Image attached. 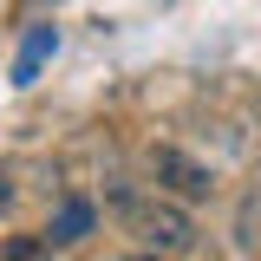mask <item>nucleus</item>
Segmentation results:
<instances>
[{
    "label": "nucleus",
    "mask_w": 261,
    "mask_h": 261,
    "mask_svg": "<svg viewBox=\"0 0 261 261\" xmlns=\"http://www.w3.org/2000/svg\"><path fill=\"white\" fill-rule=\"evenodd\" d=\"M7 209H13V176L0 170V216H7Z\"/></svg>",
    "instance_id": "obj_6"
},
{
    "label": "nucleus",
    "mask_w": 261,
    "mask_h": 261,
    "mask_svg": "<svg viewBox=\"0 0 261 261\" xmlns=\"http://www.w3.org/2000/svg\"><path fill=\"white\" fill-rule=\"evenodd\" d=\"M0 261H53V242L46 235H7Z\"/></svg>",
    "instance_id": "obj_5"
},
{
    "label": "nucleus",
    "mask_w": 261,
    "mask_h": 261,
    "mask_svg": "<svg viewBox=\"0 0 261 261\" xmlns=\"http://www.w3.org/2000/svg\"><path fill=\"white\" fill-rule=\"evenodd\" d=\"M124 261H170V255H144V248H130V255Z\"/></svg>",
    "instance_id": "obj_7"
},
{
    "label": "nucleus",
    "mask_w": 261,
    "mask_h": 261,
    "mask_svg": "<svg viewBox=\"0 0 261 261\" xmlns=\"http://www.w3.org/2000/svg\"><path fill=\"white\" fill-rule=\"evenodd\" d=\"M111 209H118V222H124V235L144 248V255H190L196 248V216L183 209V202H170V196H137V190H124V183H111Z\"/></svg>",
    "instance_id": "obj_1"
},
{
    "label": "nucleus",
    "mask_w": 261,
    "mask_h": 261,
    "mask_svg": "<svg viewBox=\"0 0 261 261\" xmlns=\"http://www.w3.org/2000/svg\"><path fill=\"white\" fill-rule=\"evenodd\" d=\"M59 53V27H33L27 46H20V59H13V85H33L39 79V65Z\"/></svg>",
    "instance_id": "obj_4"
},
{
    "label": "nucleus",
    "mask_w": 261,
    "mask_h": 261,
    "mask_svg": "<svg viewBox=\"0 0 261 261\" xmlns=\"http://www.w3.org/2000/svg\"><path fill=\"white\" fill-rule=\"evenodd\" d=\"M144 163H150V176H157V196L183 202V209L216 196V170H209V163H196L190 150H176V144H150Z\"/></svg>",
    "instance_id": "obj_2"
},
{
    "label": "nucleus",
    "mask_w": 261,
    "mask_h": 261,
    "mask_svg": "<svg viewBox=\"0 0 261 261\" xmlns=\"http://www.w3.org/2000/svg\"><path fill=\"white\" fill-rule=\"evenodd\" d=\"M92 222H98L92 202H85V196H65L59 216H53V228H46V242H53V248H72V242H85V235H92Z\"/></svg>",
    "instance_id": "obj_3"
}]
</instances>
